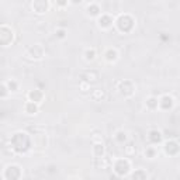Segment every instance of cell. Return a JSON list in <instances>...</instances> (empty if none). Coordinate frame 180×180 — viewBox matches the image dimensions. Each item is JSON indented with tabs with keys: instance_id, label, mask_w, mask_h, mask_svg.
Wrapping results in <instances>:
<instances>
[{
	"instance_id": "e0dca14e",
	"label": "cell",
	"mask_w": 180,
	"mask_h": 180,
	"mask_svg": "<svg viewBox=\"0 0 180 180\" xmlns=\"http://www.w3.org/2000/svg\"><path fill=\"white\" fill-rule=\"evenodd\" d=\"M7 92H9V90H7V87H6V86L0 85V96H2V97H5V96L7 95Z\"/></svg>"
},
{
	"instance_id": "9a60e30c",
	"label": "cell",
	"mask_w": 180,
	"mask_h": 180,
	"mask_svg": "<svg viewBox=\"0 0 180 180\" xmlns=\"http://www.w3.org/2000/svg\"><path fill=\"white\" fill-rule=\"evenodd\" d=\"M7 90H11V92H16V90H17V83H16V82H9V83H7Z\"/></svg>"
},
{
	"instance_id": "ffe728a7",
	"label": "cell",
	"mask_w": 180,
	"mask_h": 180,
	"mask_svg": "<svg viewBox=\"0 0 180 180\" xmlns=\"http://www.w3.org/2000/svg\"><path fill=\"white\" fill-rule=\"evenodd\" d=\"M80 87H82V89H83V92H86V89H87V85H86V83H82V85H80Z\"/></svg>"
},
{
	"instance_id": "30bf717a",
	"label": "cell",
	"mask_w": 180,
	"mask_h": 180,
	"mask_svg": "<svg viewBox=\"0 0 180 180\" xmlns=\"http://www.w3.org/2000/svg\"><path fill=\"white\" fill-rule=\"evenodd\" d=\"M106 58H107V61H116L117 59V52L114 51V49H108V51L106 52Z\"/></svg>"
},
{
	"instance_id": "5bb4252c",
	"label": "cell",
	"mask_w": 180,
	"mask_h": 180,
	"mask_svg": "<svg viewBox=\"0 0 180 180\" xmlns=\"http://www.w3.org/2000/svg\"><path fill=\"white\" fill-rule=\"evenodd\" d=\"M99 97H101V99L104 97V92H103V90H95V93H93V99L97 100Z\"/></svg>"
},
{
	"instance_id": "7c38bea8",
	"label": "cell",
	"mask_w": 180,
	"mask_h": 180,
	"mask_svg": "<svg viewBox=\"0 0 180 180\" xmlns=\"http://www.w3.org/2000/svg\"><path fill=\"white\" fill-rule=\"evenodd\" d=\"M27 113H28V114H35V113H37V106H35V103L30 101V103L27 104Z\"/></svg>"
},
{
	"instance_id": "7a4b0ae2",
	"label": "cell",
	"mask_w": 180,
	"mask_h": 180,
	"mask_svg": "<svg viewBox=\"0 0 180 180\" xmlns=\"http://www.w3.org/2000/svg\"><path fill=\"white\" fill-rule=\"evenodd\" d=\"M128 169H129V163H128V160H125V159L117 160L116 165H114V170H116L118 175H125V173H128Z\"/></svg>"
},
{
	"instance_id": "2e32d148",
	"label": "cell",
	"mask_w": 180,
	"mask_h": 180,
	"mask_svg": "<svg viewBox=\"0 0 180 180\" xmlns=\"http://www.w3.org/2000/svg\"><path fill=\"white\" fill-rule=\"evenodd\" d=\"M125 135L127 134L125 132H123V131H120V132H117V141H120V142H123V141H125Z\"/></svg>"
},
{
	"instance_id": "5b68a950",
	"label": "cell",
	"mask_w": 180,
	"mask_h": 180,
	"mask_svg": "<svg viewBox=\"0 0 180 180\" xmlns=\"http://www.w3.org/2000/svg\"><path fill=\"white\" fill-rule=\"evenodd\" d=\"M47 7H48V3H45V2H34L33 3V9L37 13H44L47 10Z\"/></svg>"
},
{
	"instance_id": "277c9868",
	"label": "cell",
	"mask_w": 180,
	"mask_h": 180,
	"mask_svg": "<svg viewBox=\"0 0 180 180\" xmlns=\"http://www.w3.org/2000/svg\"><path fill=\"white\" fill-rule=\"evenodd\" d=\"M149 141L154 142V144H158V142H160V139H162V132L160 131H158V129H154V131H151L149 132Z\"/></svg>"
},
{
	"instance_id": "52a82bcc",
	"label": "cell",
	"mask_w": 180,
	"mask_h": 180,
	"mask_svg": "<svg viewBox=\"0 0 180 180\" xmlns=\"http://www.w3.org/2000/svg\"><path fill=\"white\" fill-rule=\"evenodd\" d=\"M132 180H148V175L144 170H135L132 175Z\"/></svg>"
},
{
	"instance_id": "d6986e66",
	"label": "cell",
	"mask_w": 180,
	"mask_h": 180,
	"mask_svg": "<svg viewBox=\"0 0 180 180\" xmlns=\"http://www.w3.org/2000/svg\"><path fill=\"white\" fill-rule=\"evenodd\" d=\"M58 37H61V38H64V37H65V30L58 31Z\"/></svg>"
},
{
	"instance_id": "3957f363",
	"label": "cell",
	"mask_w": 180,
	"mask_h": 180,
	"mask_svg": "<svg viewBox=\"0 0 180 180\" xmlns=\"http://www.w3.org/2000/svg\"><path fill=\"white\" fill-rule=\"evenodd\" d=\"M27 55L30 56V58H34V59H39V58H42L44 55V48L39 45V44H35L34 47H31L27 52Z\"/></svg>"
},
{
	"instance_id": "6da1fadb",
	"label": "cell",
	"mask_w": 180,
	"mask_h": 180,
	"mask_svg": "<svg viewBox=\"0 0 180 180\" xmlns=\"http://www.w3.org/2000/svg\"><path fill=\"white\" fill-rule=\"evenodd\" d=\"M20 175H21V170L16 165H11V166H9L6 169V177L9 180H18Z\"/></svg>"
},
{
	"instance_id": "ba28073f",
	"label": "cell",
	"mask_w": 180,
	"mask_h": 180,
	"mask_svg": "<svg viewBox=\"0 0 180 180\" xmlns=\"http://www.w3.org/2000/svg\"><path fill=\"white\" fill-rule=\"evenodd\" d=\"M41 97H42V96H41V93H39L38 90H33V92L30 93V99H31L33 103H39Z\"/></svg>"
},
{
	"instance_id": "8fae6325",
	"label": "cell",
	"mask_w": 180,
	"mask_h": 180,
	"mask_svg": "<svg viewBox=\"0 0 180 180\" xmlns=\"http://www.w3.org/2000/svg\"><path fill=\"white\" fill-rule=\"evenodd\" d=\"M146 104H148V107H149V108H156V107H158V99L151 97V99L146 100Z\"/></svg>"
},
{
	"instance_id": "4fadbf2b",
	"label": "cell",
	"mask_w": 180,
	"mask_h": 180,
	"mask_svg": "<svg viewBox=\"0 0 180 180\" xmlns=\"http://www.w3.org/2000/svg\"><path fill=\"white\" fill-rule=\"evenodd\" d=\"M95 55H96V51H95V49H87V51L85 52L86 61H92L93 58H95Z\"/></svg>"
},
{
	"instance_id": "9c48e42d",
	"label": "cell",
	"mask_w": 180,
	"mask_h": 180,
	"mask_svg": "<svg viewBox=\"0 0 180 180\" xmlns=\"http://www.w3.org/2000/svg\"><path fill=\"white\" fill-rule=\"evenodd\" d=\"M101 155H103V144H96V145H95V156H96V159L101 158Z\"/></svg>"
},
{
	"instance_id": "8992f818",
	"label": "cell",
	"mask_w": 180,
	"mask_h": 180,
	"mask_svg": "<svg viewBox=\"0 0 180 180\" xmlns=\"http://www.w3.org/2000/svg\"><path fill=\"white\" fill-rule=\"evenodd\" d=\"M111 23H113L111 17H108V16H103V17H100V20H99V26L101 27V28H107V27L111 26Z\"/></svg>"
},
{
	"instance_id": "ac0fdd59",
	"label": "cell",
	"mask_w": 180,
	"mask_h": 180,
	"mask_svg": "<svg viewBox=\"0 0 180 180\" xmlns=\"http://www.w3.org/2000/svg\"><path fill=\"white\" fill-rule=\"evenodd\" d=\"M145 154H148V156H149V158H154L155 152H154V149H152V148H149V149H148V152H145Z\"/></svg>"
}]
</instances>
